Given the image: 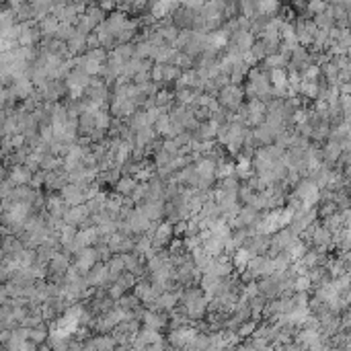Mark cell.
Returning a JSON list of instances; mask_svg holds the SVG:
<instances>
[{
	"label": "cell",
	"mask_w": 351,
	"mask_h": 351,
	"mask_svg": "<svg viewBox=\"0 0 351 351\" xmlns=\"http://www.w3.org/2000/svg\"><path fill=\"white\" fill-rule=\"evenodd\" d=\"M97 261H99V251L89 247V249H84L76 255V269L80 273H89L97 265Z\"/></svg>",
	"instance_id": "obj_1"
},
{
	"label": "cell",
	"mask_w": 351,
	"mask_h": 351,
	"mask_svg": "<svg viewBox=\"0 0 351 351\" xmlns=\"http://www.w3.org/2000/svg\"><path fill=\"white\" fill-rule=\"evenodd\" d=\"M243 97H245V93L240 91L236 84H228V86H224V89L220 91L222 105L224 107H230V109H236L240 103H243Z\"/></svg>",
	"instance_id": "obj_2"
},
{
	"label": "cell",
	"mask_w": 351,
	"mask_h": 351,
	"mask_svg": "<svg viewBox=\"0 0 351 351\" xmlns=\"http://www.w3.org/2000/svg\"><path fill=\"white\" fill-rule=\"evenodd\" d=\"M86 281H89V286H101V283H107L109 281V269L105 263H99L95 265L89 273H86Z\"/></svg>",
	"instance_id": "obj_3"
},
{
	"label": "cell",
	"mask_w": 351,
	"mask_h": 351,
	"mask_svg": "<svg viewBox=\"0 0 351 351\" xmlns=\"http://www.w3.org/2000/svg\"><path fill=\"white\" fill-rule=\"evenodd\" d=\"M91 214V208L89 206H76V208H70L68 214H66V224H70V226H76V224H82L86 218H89Z\"/></svg>",
	"instance_id": "obj_4"
},
{
	"label": "cell",
	"mask_w": 351,
	"mask_h": 351,
	"mask_svg": "<svg viewBox=\"0 0 351 351\" xmlns=\"http://www.w3.org/2000/svg\"><path fill=\"white\" fill-rule=\"evenodd\" d=\"M259 218H261L259 210H255V208L247 206L245 210H240V214H238V218L234 220V224H236V228H247V226L255 224V222L259 220Z\"/></svg>",
	"instance_id": "obj_5"
},
{
	"label": "cell",
	"mask_w": 351,
	"mask_h": 351,
	"mask_svg": "<svg viewBox=\"0 0 351 351\" xmlns=\"http://www.w3.org/2000/svg\"><path fill=\"white\" fill-rule=\"evenodd\" d=\"M158 296H160V292L154 286H150L148 281L138 283V288H136V298L138 300H142V302H156Z\"/></svg>",
	"instance_id": "obj_6"
},
{
	"label": "cell",
	"mask_w": 351,
	"mask_h": 351,
	"mask_svg": "<svg viewBox=\"0 0 351 351\" xmlns=\"http://www.w3.org/2000/svg\"><path fill=\"white\" fill-rule=\"evenodd\" d=\"M144 322H146V328H154V331H158V328H162L166 324V318L158 312H144Z\"/></svg>",
	"instance_id": "obj_7"
},
{
	"label": "cell",
	"mask_w": 351,
	"mask_h": 351,
	"mask_svg": "<svg viewBox=\"0 0 351 351\" xmlns=\"http://www.w3.org/2000/svg\"><path fill=\"white\" fill-rule=\"evenodd\" d=\"M179 300V294H174V292H162L158 298H156V308H172L174 302Z\"/></svg>",
	"instance_id": "obj_8"
},
{
	"label": "cell",
	"mask_w": 351,
	"mask_h": 351,
	"mask_svg": "<svg viewBox=\"0 0 351 351\" xmlns=\"http://www.w3.org/2000/svg\"><path fill=\"white\" fill-rule=\"evenodd\" d=\"M172 234H174V230H172L170 224L158 226V228H156V234H154V245H164V243H168Z\"/></svg>",
	"instance_id": "obj_9"
},
{
	"label": "cell",
	"mask_w": 351,
	"mask_h": 351,
	"mask_svg": "<svg viewBox=\"0 0 351 351\" xmlns=\"http://www.w3.org/2000/svg\"><path fill=\"white\" fill-rule=\"evenodd\" d=\"M52 271L54 273H68V257H64V255H56L52 261Z\"/></svg>",
	"instance_id": "obj_10"
},
{
	"label": "cell",
	"mask_w": 351,
	"mask_h": 351,
	"mask_svg": "<svg viewBox=\"0 0 351 351\" xmlns=\"http://www.w3.org/2000/svg\"><path fill=\"white\" fill-rule=\"evenodd\" d=\"M58 29H60V21L56 17H46L41 21V31L46 35H54V33H58Z\"/></svg>",
	"instance_id": "obj_11"
},
{
	"label": "cell",
	"mask_w": 351,
	"mask_h": 351,
	"mask_svg": "<svg viewBox=\"0 0 351 351\" xmlns=\"http://www.w3.org/2000/svg\"><path fill=\"white\" fill-rule=\"evenodd\" d=\"M117 191L123 193V195H131L136 191V179H131V177H123L117 181Z\"/></svg>",
	"instance_id": "obj_12"
},
{
	"label": "cell",
	"mask_w": 351,
	"mask_h": 351,
	"mask_svg": "<svg viewBox=\"0 0 351 351\" xmlns=\"http://www.w3.org/2000/svg\"><path fill=\"white\" fill-rule=\"evenodd\" d=\"M271 80H273V84H275L277 91H281L283 86H286V82H288L286 72H283V70H273V72H271Z\"/></svg>",
	"instance_id": "obj_13"
},
{
	"label": "cell",
	"mask_w": 351,
	"mask_h": 351,
	"mask_svg": "<svg viewBox=\"0 0 351 351\" xmlns=\"http://www.w3.org/2000/svg\"><path fill=\"white\" fill-rule=\"evenodd\" d=\"M115 286H119L123 292L129 290L131 286H134V273H129V275H121L117 281H115Z\"/></svg>",
	"instance_id": "obj_14"
},
{
	"label": "cell",
	"mask_w": 351,
	"mask_h": 351,
	"mask_svg": "<svg viewBox=\"0 0 351 351\" xmlns=\"http://www.w3.org/2000/svg\"><path fill=\"white\" fill-rule=\"evenodd\" d=\"M170 9H174V7H172V5H168V3L154 5V7H152V17H162V15H166Z\"/></svg>",
	"instance_id": "obj_15"
},
{
	"label": "cell",
	"mask_w": 351,
	"mask_h": 351,
	"mask_svg": "<svg viewBox=\"0 0 351 351\" xmlns=\"http://www.w3.org/2000/svg\"><path fill=\"white\" fill-rule=\"evenodd\" d=\"M236 170H238V174H240V177H247V174H249V170H251V160L243 156V158L238 160V166H236Z\"/></svg>",
	"instance_id": "obj_16"
},
{
	"label": "cell",
	"mask_w": 351,
	"mask_h": 351,
	"mask_svg": "<svg viewBox=\"0 0 351 351\" xmlns=\"http://www.w3.org/2000/svg\"><path fill=\"white\" fill-rule=\"evenodd\" d=\"M46 337H48L46 328H43V326H37V328H33V331H31V337H29V339H31L33 343H41Z\"/></svg>",
	"instance_id": "obj_17"
},
{
	"label": "cell",
	"mask_w": 351,
	"mask_h": 351,
	"mask_svg": "<svg viewBox=\"0 0 351 351\" xmlns=\"http://www.w3.org/2000/svg\"><path fill=\"white\" fill-rule=\"evenodd\" d=\"M253 328H255V322H245L243 326H240V335H251L253 333Z\"/></svg>",
	"instance_id": "obj_18"
}]
</instances>
